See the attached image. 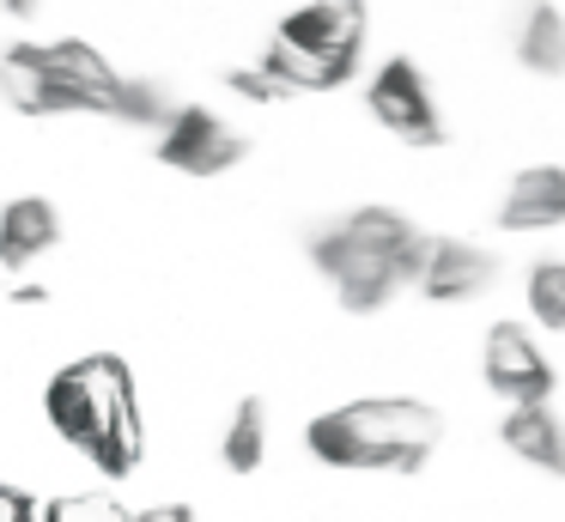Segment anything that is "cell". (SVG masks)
<instances>
[{
    "instance_id": "cell-9",
    "label": "cell",
    "mask_w": 565,
    "mask_h": 522,
    "mask_svg": "<svg viewBox=\"0 0 565 522\" xmlns=\"http://www.w3.org/2000/svg\"><path fill=\"white\" fill-rule=\"evenodd\" d=\"M504 262L475 237H431L426 243V267H419L414 291L431 303H475L499 286Z\"/></svg>"
},
{
    "instance_id": "cell-16",
    "label": "cell",
    "mask_w": 565,
    "mask_h": 522,
    "mask_svg": "<svg viewBox=\"0 0 565 522\" xmlns=\"http://www.w3.org/2000/svg\"><path fill=\"white\" fill-rule=\"evenodd\" d=\"M529 322L547 328V334H565V255H547V262L529 267Z\"/></svg>"
},
{
    "instance_id": "cell-5",
    "label": "cell",
    "mask_w": 565,
    "mask_h": 522,
    "mask_svg": "<svg viewBox=\"0 0 565 522\" xmlns=\"http://www.w3.org/2000/svg\"><path fill=\"white\" fill-rule=\"evenodd\" d=\"M122 73L92 49L86 36H50V43H13L0 55V92L19 116H110Z\"/></svg>"
},
{
    "instance_id": "cell-1",
    "label": "cell",
    "mask_w": 565,
    "mask_h": 522,
    "mask_svg": "<svg viewBox=\"0 0 565 522\" xmlns=\"http://www.w3.org/2000/svg\"><path fill=\"white\" fill-rule=\"evenodd\" d=\"M43 419L62 444H74L104 480H128L147 456V419H140V383L128 359L86 352L43 383Z\"/></svg>"
},
{
    "instance_id": "cell-21",
    "label": "cell",
    "mask_w": 565,
    "mask_h": 522,
    "mask_svg": "<svg viewBox=\"0 0 565 522\" xmlns=\"http://www.w3.org/2000/svg\"><path fill=\"white\" fill-rule=\"evenodd\" d=\"M50 298V286H38V279H19L13 286V303H43Z\"/></svg>"
},
{
    "instance_id": "cell-17",
    "label": "cell",
    "mask_w": 565,
    "mask_h": 522,
    "mask_svg": "<svg viewBox=\"0 0 565 522\" xmlns=\"http://www.w3.org/2000/svg\"><path fill=\"white\" fill-rule=\"evenodd\" d=\"M38 522H128V504L110 486H92V492H62L38 510Z\"/></svg>"
},
{
    "instance_id": "cell-11",
    "label": "cell",
    "mask_w": 565,
    "mask_h": 522,
    "mask_svg": "<svg viewBox=\"0 0 565 522\" xmlns=\"http://www.w3.org/2000/svg\"><path fill=\"white\" fill-rule=\"evenodd\" d=\"M55 243H62V206L50 194H13V201L0 206V267L25 274Z\"/></svg>"
},
{
    "instance_id": "cell-2",
    "label": "cell",
    "mask_w": 565,
    "mask_h": 522,
    "mask_svg": "<svg viewBox=\"0 0 565 522\" xmlns=\"http://www.w3.org/2000/svg\"><path fill=\"white\" fill-rule=\"evenodd\" d=\"M426 243L431 231H419L402 206H353L310 231V267L334 286L341 310L377 316L419 279Z\"/></svg>"
},
{
    "instance_id": "cell-10",
    "label": "cell",
    "mask_w": 565,
    "mask_h": 522,
    "mask_svg": "<svg viewBox=\"0 0 565 522\" xmlns=\"http://www.w3.org/2000/svg\"><path fill=\"white\" fill-rule=\"evenodd\" d=\"M499 231L529 237V231H565V164H523L504 182L499 201Z\"/></svg>"
},
{
    "instance_id": "cell-13",
    "label": "cell",
    "mask_w": 565,
    "mask_h": 522,
    "mask_svg": "<svg viewBox=\"0 0 565 522\" xmlns=\"http://www.w3.org/2000/svg\"><path fill=\"white\" fill-rule=\"evenodd\" d=\"M516 61L541 79H559L565 73V12L553 0H529L523 19H516Z\"/></svg>"
},
{
    "instance_id": "cell-8",
    "label": "cell",
    "mask_w": 565,
    "mask_h": 522,
    "mask_svg": "<svg viewBox=\"0 0 565 522\" xmlns=\"http://www.w3.org/2000/svg\"><path fill=\"white\" fill-rule=\"evenodd\" d=\"M249 158V134L213 116L207 104H177L171 128L159 134V164L183 170V177H225Z\"/></svg>"
},
{
    "instance_id": "cell-20",
    "label": "cell",
    "mask_w": 565,
    "mask_h": 522,
    "mask_svg": "<svg viewBox=\"0 0 565 522\" xmlns=\"http://www.w3.org/2000/svg\"><path fill=\"white\" fill-rule=\"evenodd\" d=\"M128 522H201L195 504H147V510H128Z\"/></svg>"
},
{
    "instance_id": "cell-6",
    "label": "cell",
    "mask_w": 565,
    "mask_h": 522,
    "mask_svg": "<svg viewBox=\"0 0 565 522\" xmlns=\"http://www.w3.org/2000/svg\"><path fill=\"white\" fill-rule=\"evenodd\" d=\"M365 109L383 134H395L414 152H438L450 140V121H444V104L431 92L426 67L414 55H390L377 73L365 79Z\"/></svg>"
},
{
    "instance_id": "cell-3",
    "label": "cell",
    "mask_w": 565,
    "mask_h": 522,
    "mask_svg": "<svg viewBox=\"0 0 565 522\" xmlns=\"http://www.w3.org/2000/svg\"><path fill=\"white\" fill-rule=\"evenodd\" d=\"M444 444V413L419 395H359L305 425V449L341 473H419Z\"/></svg>"
},
{
    "instance_id": "cell-14",
    "label": "cell",
    "mask_w": 565,
    "mask_h": 522,
    "mask_svg": "<svg viewBox=\"0 0 565 522\" xmlns=\"http://www.w3.org/2000/svg\"><path fill=\"white\" fill-rule=\"evenodd\" d=\"M220 461L232 473H256L268 461V407H262V395H244L232 407L225 437H220Z\"/></svg>"
},
{
    "instance_id": "cell-12",
    "label": "cell",
    "mask_w": 565,
    "mask_h": 522,
    "mask_svg": "<svg viewBox=\"0 0 565 522\" xmlns=\"http://www.w3.org/2000/svg\"><path fill=\"white\" fill-rule=\"evenodd\" d=\"M499 437H504V449H511L516 461L565 480V413L553 407V401H541V407H511L504 425H499Z\"/></svg>"
},
{
    "instance_id": "cell-4",
    "label": "cell",
    "mask_w": 565,
    "mask_h": 522,
    "mask_svg": "<svg viewBox=\"0 0 565 522\" xmlns=\"http://www.w3.org/2000/svg\"><path fill=\"white\" fill-rule=\"evenodd\" d=\"M365 0H305L280 19L274 43L262 49L256 67L280 85L286 97L305 92H341L347 79H359L365 61Z\"/></svg>"
},
{
    "instance_id": "cell-7",
    "label": "cell",
    "mask_w": 565,
    "mask_h": 522,
    "mask_svg": "<svg viewBox=\"0 0 565 522\" xmlns=\"http://www.w3.org/2000/svg\"><path fill=\"white\" fill-rule=\"evenodd\" d=\"M480 383H487L499 401H511V407H541V401H553V388H559V371H553L547 347L535 340V328L504 316V322L487 328Z\"/></svg>"
},
{
    "instance_id": "cell-22",
    "label": "cell",
    "mask_w": 565,
    "mask_h": 522,
    "mask_svg": "<svg viewBox=\"0 0 565 522\" xmlns=\"http://www.w3.org/2000/svg\"><path fill=\"white\" fill-rule=\"evenodd\" d=\"M0 7L13 12V19H31V12H38V7H43V0H0Z\"/></svg>"
},
{
    "instance_id": "cell-19",
    "label": "cell",
    "mask_w": 565,
    "mask_h": 522,
    "mask_svg": "<svg viewBox=\"0 0 565 522\" xmlns=\"http://www.w3.org/2000/svg\"><path fill=\"white\" fill-rule=\"evenodd\" d=\"M0 522H38V498L0 480Z\"/></svg>"
},
{
    "instance_id": "cell-15",
    "label": "cell",
    "mask_w": 565,
    "mask_h": 522,
    "mask_svg": "<svg viewBox=\"0 0 565 522\" xmlns=\"http://www.w3.org/2000/svg\"><path fill=\"white\" fill-rule=\"evenodd\" d=\"M110 116L116 121H128V128H171V116H177V97L164 92L159 79H135V73H122V85H116V97H110Z\"/></svg>"
},
{
    "instance_id": "cell-18",
    "label": "cell",
    "mask_w": 565,
    "mask_h": 522,
    "mask_svg": "<svg viewBox=\"0 0 565 522\" xmlns=\"http://www.w3.org/2000/svg\"><path fill=\"white\" fill-rule=\"evenodd\" d=\"M225 85H232L237 97H249V104H286V92L262 67H232V73H225Z\"/></svg>"
}]
</instances>
